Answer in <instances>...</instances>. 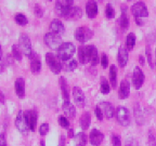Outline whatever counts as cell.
<instances>
[{
	"instance_id": "ffe728a7",
	"label": "cell",
	"mask_w": 156,
	"mask_h": 146,
	"mask_svg": "<svg viewBox=\"0 0 156 146\" xmlns=\"http://www.w3.org/2000/svg\"><path fill=\"white\" fill-rule=\"evenodd\" d=\"M14 90L19 97L25 96V80L23 78H17L14 82Z\"/></svg>"
},
{
	"instance_id": "11a10c76",
	"label": "cell",
	"mask_w": 156,
	"mask_h": 146,
	"mask_svg": "<svg viewBox=\"0 0 156 146\" xmlns=\"http://www.w3.org/2000/svg\"><path fill=\"white\" fill-rule=\"evenodd\" d=\"M155 56H156V50H155Z\"/></svg>"
},
{
	"instance_id": "603a6c76",
	"label": "cell",
	"mask_w": 156,
	"mask_h": 146,
	"mask_svg": "<svg viewBox=\"0 0 156 146\" xmlns=\"http://www.w3.org/2000/svg\"><path fill=\"white\" fill-rule=\"evenodd\" d=\"M62 109H63L64 114H65L66 118H74L76 115V108L73 104H72L69 101L68 102H63V106H62Z\"/></svg>"
},
{
	"instance_id": "5bb4252c",
	"label": "cell",
	"mask_w": 156,
	"mask_h": 146,
	"mask_svg": "<svg viewBox=\"0 0 156 146\" xmlns=\"http://www.w3.org/2000/svg\"><path fill=\"white\" fill-rule=\"evenodd\" d=\"M98 106L101 108L103 115L106 117L107 119H111V118H113V117H114V115L116 114L114 106H113V105L111 104V103H108V102H101L100 104L98 105Z\"/></svg>"
},
{
	"instance_id": "7402d4cb",
	"label": "cell",
	"mask_w": 156,
	"mask_h": 146,
	"mask_svg": "<svg viewBox=\"0 0 156 146\" xmlns=\"http://www.w3.org/2000/svg\"><path fill=\"white\" fill-rule=\"evenodd\" d=\"M86 13L89 19H94L98 15V3L95 1H88L86 5Z\"/></svg>"
},
{
	"instance_id": "ba28073f",
	"label": "cell",
	"mask_w": 156,
	"mask_h": 146,
	"mask_svg": "<svg viewBox=\"0 0 156 146\" xmlns=\"http://www.w3.org/2000/svg\"><path fill=\"white\" fill-rule=\"evenodd\" d=\"M19 46L21 51H22L23 54H25L26 56L30 57L33 53V49H32V42H30V39L27 36L26 34H22L20 36L19 39Z\"/></svg>"
},
{
	"instance_id": "db71d44e",
	"label": "cell",
	"mask_w": 156,
	"mask_h": 146,
	"mask_svg": "<svg viewBox=\"0 0 156 146\" xmlns=\"http://www.w3.org/2000/svg\"><path fill=\"white\" fill-rule=\"evenodd\" d=\"M40 144H41V146H44V141H41V143H40Z\"/></svg>"
},
{
	"instance_id": "7a4b0ae2",
	"label": "cell",
	"mask_w": 156,
	"mask_h": 146,
	"mask_svg": "<svg viewBox=\"0 0 156 146\" xmlns=\"http://www.w3.org/2000/svg\"><path fill=\"white\" fill-rule=\"evenodd\" d=\"M46 62L48 64L49 68L51 69V71L53 74H60L62 71V68H63V65L61 63V60L58 58V55L55 54L51 53V52H48L46 54Z\"/></svg>"
},
{
	"instance_id": "ee69618b",
	"label": "cell",
	"mask_w": 156,
	"mask_h": 146,
	"mask_svg": "<svg viewBox=\"0 0 156 146\" xmlns=\"http://www.w3.org/2000/svg\"><path fill=\"white\" fill-rule=\"evenodd\" d=\"M101 65H102L103 68H106L107 65H108V57H107V55L105 53L102 54V56H101Z\"/></svg>"
},
{
	"instance_id": "9a60e30c",
	"label": "cell",
	"mask_w": 156,
	"mask_h": 146,
	"mask_svg": "<svg viewBox=\"0 0 156 146\" xmlns=\"http://www.w3.org/2000/svg\"><path fill=\"white\" fill-rule=\"evenodd\" d=\"M117 60H118V65L119 67H125L128 63L129 60V54H128V50L125 46H122L118 50V55H117Z\"/></svg>"
},
{
	"instance_id": "836d02e7",
	"label": "cell",
	"mask_w": 156,
	"mask_h": 146,
	"mask_svg": "<svg viewBox=\"0 0 156 146\" xmlns=\"http://www.w3.org/2000/svg\"><path fill=\"white\" fill-rule=\"evenodd\" d=\"M63 67L66 71H75L76 68H77V61H76V60H69V61H67L65 64H64Z\"/></svg>"
},
{
	"instance_id": "7dc6e473",
	"label": "cell",
	"mask_w": 156,
	"mask_h": 146,
	"mask_svg": "<svg viewBox=\"0 0 156 146\" xmlns=\"http://www.w3.org/2000/svg\"><path fill=\"white\" fill-rule=\"evenodd\" d=\"M58 146H66L65 145V136L64 135L60 136V140H58Z\"/></svg>"
},
{
	"instance_id": "e575fe53",
	"label": "cell",
	"mask_w": 156,
	"mask_h": 146,
	"mask_svg": "<svg viewBox=\"0 0 156 146\" xmlns=\"http://www.w3.org/2000/svg\"><path fill=\"white\" fill-rule=\"evenodd\" d=\"M12 54H13V57L16 60V61H21L22 60V51H21V49H20L19 44H13L12 47Z\"/></svg>"
},
{
	"instance_id": "4316f807",
	"label": "cell",
	"mask_w": 156,
	"mask_h": 146,
	"mask_svg": "<svg viewBox=\"0 0 156 146\" xmlns=\"http://www.w3.org/2000/svg\"><path fill=\"white\" fill-rule=\"evenodd\" d=\"M78 60L81 64H87L89 63V57H88V50L87 46L79 47L78 49Z\"/></svg>"
},
{
	"instance_id": "f35d334b",
	"label": "cell",
	"mask_w": 156,
	"mask_h": 146,
	"mask_svg": "<svg viewBox=\"0 0 156 146\" xmlns=\"http://www.w3.org/2000/svg\"><path fill=\"white\" fill-rule=\"evenodd\" d=\"M48 132H49V123L44 122V123H42L41 126H40V128H39V133H40V135L44 136V135H47Z\"/></svg>"
},
{
	"instance_id": "f907efd6",
	"label": "cell",
	"mask_w": 156,
	"mask_h": 146,
	"mask_svg": "<svg viewBox=\"0 0 156 146\" xmlns=\"http://www.w3.org/2000/svg\"><path fill=\"white\" fill-rule=\"evenodd\" d=\"M136 24L140 25V26L144 24V22H143V21H141V19H136Z\"/></svg>"
},
{
	"instance_id": "f6af8a7d",
	"label": "cell",
	"mask_w": 156,
	"mask_h": 146,
	"mask_svg": "<svg viewBox=\"0 0 156 146\" xmlns=\"http://www.w3.org/2000/svg\"><path fill=\"white\" fill-rule=\"evenodd\" d=\"M94 113H95V116H97V118L99 120H103V118H104V115H103L102 110H101V108L99 106L95 107L94 109Z\"/></svg>"
},
{
	"instance_id": "f1b7e54d",
	"label": "cell",
	"mask_w": 156,
	"mask_h": 146,
	"mask_svg": "<svg viewBox=\"0 0 156 146\" xmlns=\"http://www.w3.org/2000/svg\"><path fill=\"white\" fill-rule=\"evenodd\" d=\"M88 137L85 132H79L75 136V146H86L87 145Z\"/></svg>"
},
{
	"instance_id": "ac0fdd59",
	"label": "cell",
	"mask_w": 156,
	"mask_h": 146,
	"mask_svg": "<svg viewBox=\"0 0 156 146\" xmlns=\"http://www.w3.org/2000/svg\"><path fill=\"white\" fill-rule=\"evenodd\" d=\"M88 50V57H89V63L92 66L98 65L99 63V53H98V49L93 44L87 46Z\"/></svg>"
},
{
	"instance_id": "c3c4849f",
	"label": "cell",
	"mask_w": 156,
	"mask_h": 146,
	"mask_svg": "<svg viewBox=\"0 0 156 146\" xmlns=\"http://www.w3.org/2000/svg\"><path fill=\"white\" fill-rule=\"evenodd\" d=\"M0 103H1V104H5V94H3L1 91H0Z\"/></svg>"
},
{
	"instance_id": "484cf974",
	"label": "cell",
	"mask_w": 156,
	"mask_h": 146,
	"mask_svg": "<svg viewBox=\"0 0 156 146\" xmlns=\"http://www.w3.org/2000/svg\"><path fill=\"white\" fill-rule=\"evenodd\" d=\"M90 122H91V116H90V113L89 112H86L81 115L80 119H79V124H80V128L83 130H87L90 126Z\"/></svg>"
},
{
	"instance_id": "9c48e42d",
	"label": "cell",
	"mask_w": 156,
	"mask_h": 146,
	"mask_svg": "<svg viewBox=\"0 0 156 146\" xmlns=\"http://www.w3.org/2000/svg\"><path fill=\"white\" fill-rule=\"evenodd\" d=\"M131 13L134 15L136 19H142V17H147L149 16V11L146 5L142 1H138L133 5H131Z\"/></svg>"
},
{
	"instance_id": "74e56055",
	"label": "cell",
	"mask_w": 156,
	"mask_h": 146,
	"mask_svg": "<svg viewBox=\"0 0 156 146\" xmlns=\"http://www.w3.org/2000/svg\"><path fill=\"white\" fill-rule=\"evenodd\" d=\"M58 123H60V126H61L62 128H68V127H69V121H68V119L65 116L58 117Z\"/></svg>"
},
{
	"instance_id": "d6a6232c",
	"label": "cell",
	"mask_w": 156,
	"mask_h": 146,
	"mask_svg": "<svg viewBox=\"0 0 156 146\" xmlns=\"http://www.w3.org/2000/svg\"><path fill=\"white\" fill-rule=\"evenodd\" d=\"M14 21L19 25H21V26H25V25L28 24V19H27V17L25 16L24 14H22V13H17V14L14 16Z\"/></svg>"
},
{
	"instance_id": "bcb514c9",
	"label": "cell",
	"mask_w": 156,
	"mask_h": 146,
	"mask_svg": "<svg viewBox=\"0 0 156 146\" xmlns=\"http://www.w3.org/2000/svg\"><path fill=\"white\" fill-rule=\"evenodd\" d=\"M0 146H7V141H5V135L3 133L0 134Z\"/></svg>"
},
{
	"instance_id": "e0dca14e",
	"label": "cell",
	"mask_w": 156,
	"mask_h": 146,
	"mask_svg": "<svg viewBox=\"0 0 156 146\" xmlns=\"http://www.w3.org/2000/svg\"><path fill=\"white\" fill-rule=\"evenodd\" d=\"M130 94V83L128 80L124 79L122 80L119 85V89H118V96H119L120 100H125L129 96Z\"/></svg>"
},
{
	"instance_id": "7bdbcfd3",
	"label": "cell",
	"mask_w": 156,
	"mask_h": 146,
	"mask_svg": "<svg viewBox=\"0 0 156 146\" xmlns=\"http://www.w3.org/2000/svg\"><path fill=\"white\" fill-rule=\"evenodd\" d=\"M149 146H156V137L153 131L149 132Z\"/></svg>"
},
{
	"instance_id": "8fae6325",
	"label": "cell",
	"mask_w": 156,
	"mask_h": 146,
	"mask_svg": "<svg viewBox=\"0 0 156 146\" xmlns=\"http://www.w3.org/2000/svg\"><path fill=\"white\" fill-rule=\"evenodd\" d=\"M25 118L27 120V123L29 126V129L30 131H35L37 127V119H38V115H37V112L35 109H29L24 112Z\"/></svg>"
},
{
	"instance_id": "44dd1931",
	"label": "cell",
	"mask_w": 156,
	"mask_h": 146,
	"mask_svg": "<svg viewBox=\"0 0 156 146\" xmlns=\"http://www.w3.org/2000/svg\"><path fill=\"white\" fill-rule=\"evenodd\" d=\"M120 8H122V14H120L119 17V25L122 29H128V27H129V17L127 14V5H122Z\"/></svg>"
},
{
	"instance_id": "f546056e",
	"label": "cell",
	"mask_w": 156,
	"mask_h": 146,
	"mask_svg": "<svg viewBox=\"0 0 156 146\" xmlns=\"http://www.w3.org/2000/svg\"><path fill=\"white\" fill-rule=\"evenodd\" d=\"M134 46H136V35L133 33H130L126 38V48L129 51L134 48Z\"/></svg>"
},
{
	"instance_id": "4dcf8cb0",
	"label": "cell",
	"mask_w": 156,
	"mask_h": 146,
	"mask_svg": "<svg viewBox=\"0 0 156 146\" xmlns=\"http://www.w3.org/2000/svg\"><path fill=\"white\" fill-rule=\"evenodd\" d=\"M100 89H101V92H102L103 94H107V93H110L111 85H110V82L107 81V79L105 77H101Z\"/></svg>"
},
{
	"instance_id": "f5cc1de1",
	"label": "cell",
	"mask_w": 156,
	"mask_h": 146,
	"mask_svg": "<svg viewBox=\"0 0 156 146\" xmlns=\"http://www.w3.org/2000/svg\"><path fill=\"white\" fill-rule=\"evenodd\" d=\"M2 57V49H1V46H0V60Z\"/></svg>"
},
{
	"instance_id": "52a82bcc",
	"label": "cell",
	"mask_w": 156,
	"mask_h": 146,
	"mask_svg": "<svg viewBox=\"0 0 156 146\" xmlns=\"http://www.w3.org/2000/svg\"><path fill=\"white\" fill-rule=\"evenodd\" d=\"M15 127H16V129L19 130L23 135H27L29 133V126L27 123V120L25 118V115L23 110H20L17 113V116L15 118Z\"/></svg>"
},
{
	"instance_id": "7c38bea8",
	"label": "cell",
	"mask_w": 156,
	"mask_h": 146,
	"mask_svg": "<svg viewBox=\"0 0 156 146\" xmlns=\"http://www.w3.org/2000/svg\"><path fill=\"white\" fill-rule=\"evenodd\" d=\"M89 141L91 145L93 146H100L102 142L104 141V134L98 129H92L89 135Z\"/></svg>"
},
{
	"instance_id": "681fc988",
	"label": "cell",
	"mask_w": 156,
	"mask_h": 146,
	"mask_svg": "<svg viewBox=\"0 0 156 146\" xmlns=\"http://www.w3.org/2000/svg\"><path fill=\"white\" fill-rule=\"evenodd\" d=\"M139 63L141 64L142 66L144 65V57H143L142 55H140V56H139Z\"/></svg>"
},
{
	"instance_id": "4fadbf2b",
	"label": "cell",
	"mask_w": 156,
	"mask_h": 146,
	"mask_svg": "<svg viewBox=\"0 0 156 146\" xmlns=\"http://www.w3.org/2000/svg\"><path fill=\"white\" fill-rule=\"evenodd\" d=\"M73 99L74 102L77 106L79 107H83L86 104V96L85 93L83 92L80 88L78 87H74L73 88Z\"/></svg>"
},
{
	"instance_id": "277c9868",
	"label": "cell",
	"mask_w": 156,
	"mask_h": 146,
	"mask_svg": "<svg viewBox=\"0 0 156 146\" xmlns=\"http://www.w3.org/2000/svg\"><path fill=\"white\" fill-rule=\"evenodd\" d=\"M116 119L120 126L128 127L131 122V116H130L129 109L124 106H119L116 109Z\"/></svg>"
},
{
	"instance_id": "d590c367",
	"label": "cell",
	"mask_w": 156,
	"mask_h": 146,
	"mask_svg": "<svg viewBox=\"0 0 156 146\" xmlns=\"http://www.w3.org/2000/svg\"><path fill=\"white\" fill-rule=\"evenodd\" d=\"M105 16L108 19H112L115 17V10L111 3H107L106 7H105Z\"/></svg>"
},
{
	"instance_id": "8992f818",
	"label": "cell",
	"mask_w": 156,
	"mask_h": 146,
	"mask_svg": "<svg viewBox=\"0 0 156 146\" xmlns=\"http://www.w3.org/2000/svg\"><path fill=\"white\" fill-rule=\"evenodd\" d=\"M93 37V30L87 26H80L75 30V38L77 41L85 43Z\"/></svg>"
},
{
	"instance_id": "60d3db41",
	"label": "cell",
	"mask_w": 156,
	"mask_h": 146,
	"mask_svg": "<svg viewBox=\"0 0 156 146\" xmlns=\"http://www.w3.org/2000/svg\"><path fill=\"white\" fill-rule=\"evenodd\" d=\"M34 11H35V14L38 17H41L42 15H44V9H42L38 3H36V5H34Z\"/></svg>"
},
{
	"instance_id": "ab89813d",
	"label": "cell",
	"mask_w": 156,
	"mask_h": 146,
	"mask_svg": "<svg viewBox=\"0 0 156 146\" xmlns=\"http://www.w3.org/2000/svg\"><path fill=\"white\" fill-rule=\"evenodd\" d=\"M112 145L113 146H122V140H120L119 135L113 134L112 135Z\"/></svg>"
},
{
	"instance_id": "816d5d0a",
	"label": "cell",
	"mask_w": 156,
	"mask_h": 146,
	"mask_svg": "<svg viewBox=\"0 0 156 146\" xmlns=\"http://www.w3.org/2000/svg\"><path fill=\"white\" fill-rule=\"evenodd\" d=\"M73 136H74V130L69 129L68 130V137H73Z\"/></svg>"
},
{
	"instance_id": "5b68a950",
	"label": "cell",
	"mask_w": 156,
	"mask_h": 146,
	"mask_svg": "<svg viewBox=\"0 0 156 146\" xmlns=\"http://www.w3.org/2000/svg\"><path fill=\"white\" fill-rule=\"evenodd\" d=\"M44 43L48 48H50L51 50H58L60 47L62 46V38L61 36H58V35H55L53 33H47L44 37Z\"/></svg>"
},
{
	"instance_id": "d4e9b609",
	"label": "cell",
	"mask_w": 156,
	"mask_h": 146,
	"mask_svg": "<svg viewBox=\"0 0 156 146\" xmlns=\"http://www.w3.org/2000/svg\"><path fill=\"white\" fill-rule=\"evenodd\" d=\"M81 16H83V10L79 7H77V5H74L71 9V11H69V13H68V15L66 16V19H74V21H76V19H81Z\"/></svg>"
},
{
	"instance_id": "2e32d148",
	"label": "cell",
	"mask_w": 156,
	"mask_h": 146,
	"mask_svg": "<svg viewBox=\"0 0 156 146\" xmlns=\"http://www.w3.org/2000/svg\"><path fill=\"white\" fill-rule=\"evenodd\" d=\"M30 69L33 74H39L41 69V61L36 52H33L30 55Z\"/></svg>"
},
{
	"instance_id": "cb8c5ba5",
	"label": "cell",
	"mask_w": 156,
	"mask_h": 146,
	"mask_svg": "<svg viewBox=\"0 0 156 146\" xmlns=\"http://www.w3.org/2000/svg\"><path fill=\"white\" fill-rule=\"evenodd\" d=\"M60 88H61L64 102H68L69 101V89H68L67 81H66V79L64 77L60 78Z\"/></svg>"
},
{
	"instance_id": "d6986e66",
	"label": "cell",
	"mask_w": 156,
	"mask_h": 146,
	"mask_svg": "<svg viewBox=\"0 0 156 146\" xmlns=\"http://www.w3.org/2000/svg\"><path fill=\"white\" fill-rule=\"evenodd\" d=\"M50 30H51V33H53V34L62 36V35L65 33V27H64L63 23H62L60 19H55L50 23Z\"/></svg>"
},
{
	"instance_id": "1f68e13d",
	"label": "cell",
	"mask_w": 156,
	"mask_h": 146,
	"mask_svg": "<svg viewBox=\"0 0 156 146\" xmlns=\"http://www.w3.org/2000/svg\"><path fill=\"white\" fill-rule=\"evenodd\" d=\"M134 118H136V123L139 124V126H142L144 124V119H143V115H142V109H140L139 104H136V109H134Z\"/></svg>"
},
{
	"instance_id": "8d00e7d4",
	"label": "cell",
	"mask_w": 156,
	"mask_h": 146,
	"mask_svg": "<svg viewBox=\"0 0 156 146\" xmlns=\"http://www.w3.org/2000/svg\"><path fill=\"white\" fill-rule=\"evenodd\" d=\"M150 44L146 46V50H145V54H146V57H147V63H149L150 67H153L154 64H153V58H152V51H151V48H150Z\"/></svg>"
},
{
	"instance_id": "30bf717a",
	"label": "cell",
	"mask_w": 156,
	"mask_h": 146,
	"mask_svg": "<svg viewBox=\"0 0 156 146\" xmlns=\"http://www.w3.org/2000/svg\"><path fill=\"white\" fill-rule=\"evenodd\" d=\"M144 80H145V76H144L142 69L139 67V66L134 67L133 74H132V85H133L134 89L139 90L140 88L143 85Z\"/></svg>"
},
{
	"instance_id": "b9f144b4",
	"label": "cell",
	"mask_w": 156,
	"mask_h": 146,
	"mask_svg": "<svg viewBox=\"0 0 156 146\" xmlns=\"http://www.w3.org/2000/svg\"><path fill=\"white\" fill-rule=\"evenodd\" d=\"M125 146H139V143L133 137H129V139H127L126 142H125Z\"/></svg>"
},
{
	"instance_id": "6da1fadb",
	"label": "cell",
	"mask_w": 156,
	"mask_h": 146,
	"mask_svg": "<svg viewBox=\"0 0 156 146\" xmlns=\"http://www.w3.org/2000/svg\"><path fill=\"white\" fill-rule=\"evenodd\" d=\"M76 52V47L72 42H63L62 46L58 49V56L63 62H67L72 60Z\"/></svg>"
},
{
	"instance_id": "83f0119b",
	"label": "cell",
	"mask_w": 156,
	"mask_h": 146,
	"mask_svg": "<svg viewBox=\"0 0 156 146\" xmlns=\"http://www.w3.org/2000/svg\"><path fill=\"white\" fill-rule=\"evenodd\" d=\"M110 82L112 88L116 89L117 87V67L116 65H111L110 66Z\"/></svg>"
},
{
	"instance_id": "3957f363",
	"label": "cell",
	"mask_w": 156,
	"mask_h": 146,
	"mask_svg": "<svg viewBox=\"0 0 156 146\" xmlns=\"http://www.w3.org/2000/svg\"><path fill=\"white\" fill-rule=\"evenodd\" d=\"M74 7V1L73 0H58L55 2V13L58 16L64 17L68 15L71 9Z\"/></svg>"
}]
</instances>
